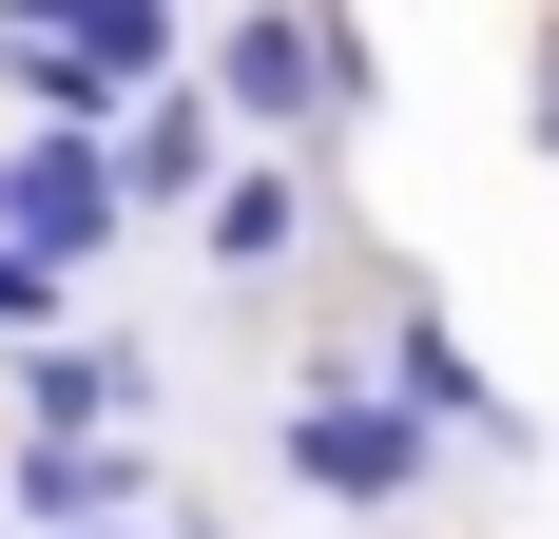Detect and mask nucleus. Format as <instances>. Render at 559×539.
Instances as JSON below:
<instances>
[{"mask_svg": "<svg viewBox=\"0 0 559 539\" xmlns=\"http://www.w3.org/2000/svg\"><path fill=\"white\" fill-rule=\"evenodd\" d=\"M0 77H20L58 135H116L135 97H174V77H193V39H174L155 0H78V20H0Z\"/></svg>", "mask_w": 559, "mask_h": 539, "instance_id": "1", "label": "nucleus"}, {"mask_svg": "<svg viewBox=\"0 0 559 539\" xmlns=\"http://www.w3.org/2000/svg\"><path fill=\"white\" fill-rule=\"evenodd\" d=\"M193 97H213L231 135H347V116H367V39H347V20H231V39L193 58Z\"/></svg>", "mask_w": 559, "mask_h": 539, "instance_id": "2", "label": "nucleus"}, {"mask_svg": "<svg viewBox=\"0 0 559 539\" xmlns=\"http://www.w3.org/2000/svg\"><path fill=\"white\" fill-rule=\"evenodd\" d=\"M289 482H309V501H347V520H405V501H425V482H444V424H405V405H386V385H309V405H289Z\"/></svg>", "mask_w": 559, "mask_h": 539, "instance_id": "3", "label": "nucleus"}, {"mask_svg": "<svg viewBox=\"0 0 559 539\" xmlns=\"http://www.w3.org/2000/svg\"><path fill=\"white\" fill-rule=\"evenodd\" d=\"M116 231H135V213H116V135H58V116H39V135L0 155V251H39V270H97Z\"/></svg>", "mask_w": 559, "mask_h": 539, "instance_id": "4", "label": "nucleus"}, {"mask_svg": "<svg viewBox=\"0 0 559 539\" xmlns=\"http://www.w3.org/2000/svg\"><path fill=\"white\" fill-rule=\"evenodd\" d=\"M155 520V443H0V539H97Z\"/></svg>", "mask_w": 559, "mask_h": 539, "instance_id": "5", "label": "nucleus"}, {"mask_svg": "<svg viewBox=\"0 0 559 539\" xmlns=\"http://www.w3.org/2000/svg\"><path fill=\"white\" fill-rule=\"evenodd\" d=\"M213 193H231V116L193 97V77L116 116V213H213Z\"/></svg>", "mask_w": 559, "mask_h": 539, "instance_id": "6", "label": "nucleus"}, {"mask_svg": "<svg viewBox=\"0 0 559 539\" xmlns=\"http://www.w3.org/2000/svg\"><path fill=\"white\" fill-rule=\"evenodd\" d=\"M135 405H155V367H135V347H78V327H58V347H20V443H116Z\"/></svg>", "mask_w": 559, "mask_h": 539, "instance_id": "7", "label": "nucleus"}, {"mask_svg": "<svg viewBox=\"0 0 559 539\" xmlns=\"http://www.w3.org/2000/svg\"><path fill=\"white\" fill-rule=\"evenodd\" d=\"M386 405H405V424H463V443H540L502 385L463 367V327H444V309H386Z\"/></svg>", "mask_w": 559, "mask_h": 539, "instance_id": "8", "label": "nucleus"}, {"mask_svg": "<svg viewBox=\"0 0 559 539\" xmlns=\"http://www.w3.org/2000/svg\"><path fill=\"white\" fill-rule=\"evenodd\" d=\"M193 251H213V270H289V251H309V173H289V155H231V193L193 213Z\"/></svg>", "mask_w": 559, "mask_h": 539, "instance_id": "9", "label": "nucleus"}, {"mask_svg": "<svg viewBox=\"0 0 559 539\" xmlns=\"http://www.w3.org/2000/svg\"><path fill=\"white\" fill-rule=\"evenodd\" d=\"M58 309H78V270H39V251H0V347H58Z\"/></svg>", "mask_w": 559, "mask_h": 539, "instance_id": "10", "label": "nucleus"}, {"mask_svg": "<svg viewBox=\"0 0 559 539\" xmlns=\"http://www.w3.org/2000/svg\"><path fill=\"white\" fill-rule=\"evenodd\" d=\"M521 135H540V155H559V20H540V39H521Z\"/></svg>", "mask_w": 559, "mask_h": 539, "instance_id": "11", "label": "nucleus"}, {"mask_svg": "<svg viewBox=\"0 0 559 539\" xmlns=\"http://www.w3.org/2000/svg\"><path fill=\"white\" fill-rule=\"evenodd\" d=\"M97 539H174V520H97Z\"/></svg>", "mask_w": 559, "mask_h": 539, "instance_id": "12", "label": "nucleus"}]
</instances>
